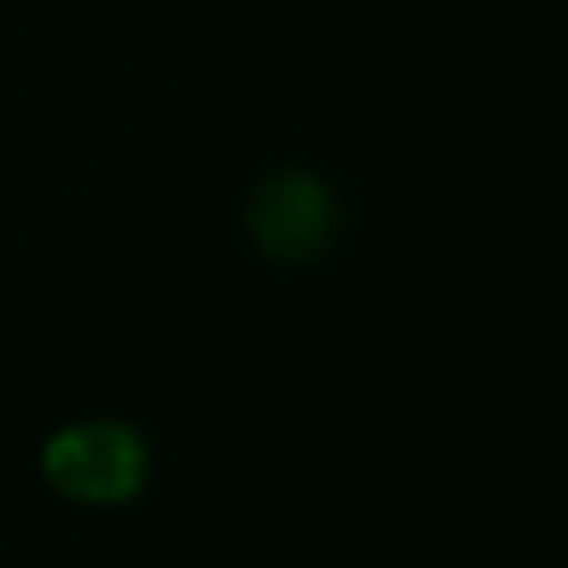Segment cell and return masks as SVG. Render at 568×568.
Here are the masks:
<instances>
[{
    "label": "cell",
    "mask_w": 568,
    "mask_h": 568,
    "mask_svg": "<svg viewBox=\"0 0 568 568\" xmlns=\"http://www.w3.org/2000/svg\"><path fill=\"white\" fill-rule=\"evenodd\" d=\"M253 240L284 262H302L324 248L333 231V195L311 173H275L248 204Z\"/></svg>",
    "instance_id": "cell-2"
},
{
    "label": "cell",
    "mask_w": 568,
    "mask_h": 568,
    "mask_svg": "<svg viewBox=\"0 0 568 568\" xmlns=\"http://www.w3.org/2000/svg\"><path fill=\"white\" fill-rule=\"evenodd\" d=\"M44 475L75 501L115 506L146 479V444L120 422H75L44 444Z\"/></svg>",
    "instance_id": "cell-1"
}]
</instances>
